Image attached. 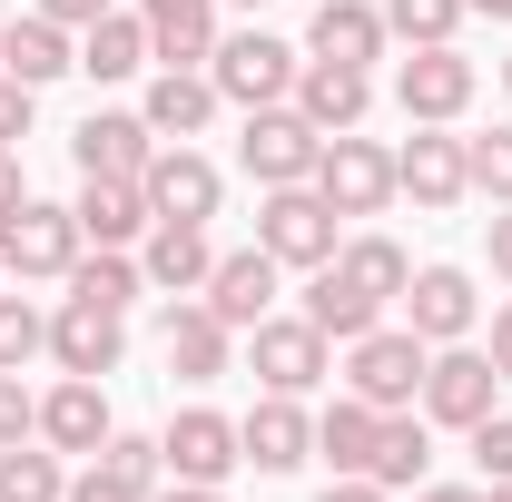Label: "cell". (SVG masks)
Wrapping results in <instances>:
<instances>
[{"label": "cell", "instance_id": "16", "mask_svg": "<svg viewBox=\"0 0 512 502\" xmlns=\"http://www.w3.org/2000/svg\"><path fill=\"white\" fill-rule=\"evenodd\" d=\"M404 325H414L424 345H473V325H483L473 276H463V266H414V286H404Z\"/></svg>", "mask_w": 512, "mask_h": 502}, {"label": "cell", "instance_id": "49", "mask_svg": "<svg viewBox=\"0 0 512 502\" xmlns=\"http://www.w3.org/2000/svg\"><path fill=\"white\" fill-rule=\"evenodd\" d=\"M463 10H483V20H503V30H512V0H463Z\"/></svg>", "mask_w": 512, "mask_h": 502}, {"label": "cell", "instance_id": "18", "mask_svg": "<svg viewBox=\"0 0 512 502\" xmlns=\"http://www.w3.org/2000/svg\"><path fill=\"white\" fill-rule=\"evenodd\" d=\"M394 50V30H384L375 0H316V20H306V60H335V69H375Z\"/></svg>", "mask_w": 512, "mask_h": 502}, {"label": "cell", "instance_id": "30", "mask_svg": "<svg viewBox=\"0 0 512 502\" xmlns=\"http://www.w3.org/2000/svg\"><path fill=\"white\" fill-rule=\"evenodd\" d=\"M296 315H306V325H325L335 345H355L365 325H384V306H375V296H355L335 266H316V276H306V306H296Z\"/></svg>", "mask_w": 512, "mask_h": 502}, {"label": "cell", "instance_id": "37", "mask_svg": "<svg viewBox=\"0 0 512 502\" xmlns=\"http://www.w3.org/2000/svg\"><path fill=\"white\" fill-rule=\"evenodd\" d=\"M148 493H158V483H138V473H119L109 453H89V473L69 483V502H148Z\"/></svg>", "mask_w": 512, "mask_h": 502}, {"label": "cell", "instance_id": "32", "mask_svg": "<svg viewBox=\"0 0 512 502\" xmlns=\"http://www.w3.org/2000/svg\"><path fill=\"white\" fill-rule=\"evenodd\" d=\"M69 453H50V443H0V502H69Z\"/></svg>", "mask_w": 512, "mask_h": 502}, {"label": "cell", "instance_id": "50", "mask_svg": "<svg viewBox=\"0 0 512 502\" xmlns=\"http://www.w3.org/2000/svg\"><path fill=\"white\" fill-rule=\"evenodd\" d=\"M483 502H512V483H483Z\"/></svg>", "mask_w": 512, "mask_h": 502}, {"label": "cell", "instance_id": "47", "mask_svg": "<svg viewBox=\"0 0 512 502\" xmlns=\"http://www.w3.org/2000/svg\"><path fill=\"white\" fill-rule=\"evenodd\" d=\"M148 502H227V483H158Z\"/></svg>", "mask_w": 512, "mask_h": 502}, {"label": "cell", "instance_id": "39", "mask_svg": "<svg viewBox=\"0 0 512 502\" xmlns=\"http://www.w3.org/2000/svg\"><path fill=\"white\" fill-rule=\"evenodd\" d=\"M30 434H40V394L20 375H0V443H30Z\"/></svg>", "mask_w": 512, "mask_h": 502}, {"label": "cell", "instance_id": "2", "mask_svg": "<svg viewBox=\"0 0 512 502\" xmlns=\"http://www.w3.org/2000/svg\"><path fill=\"white\" fill-rule=\"evenodd\" d=\"M296 69H306V50L276 40V30H227V40L207 50L217 99H237V109H276V99H296Z\"/></svg>", "mask_w": 512, "mask_h": 502}, {"label": "cell", "instance_id": "42", "mask_svg": "<svg viewBox=\"0 0 512 502\" xmlns=\"http://www.w3.org/2000/svg\"><path fill=\"white\" fill-rule=\"evenodd\" d=\"M40 20H60L69 40H79V30H89V20H109V0H40Z\"/></svg>", "mask_w": 512, "mask_h": 502}, {"label": "cell", "instance_id": "28", "mask_svg": "<svg viewBox=\"0 0 512 502\" xmlns=\"http://www.w3.org/2000/svg\"><path fill=\"white\" fill-rule=\"evenodd\" d=\"M148 60H158V50H148V20H138V10H109V20L79 30V69H89L99 89H109V79H138Z\"/></svg>", "mask_w": 512, "mask_h": 502}, {"label": "cell", "instance_id": "14", "mask_svg": "<svg viewBox=\"0 0 512 502\" xmlns=\"http://www.w3.org/2000/svg\"><path fill=\"white\" fill-rule=\"evenodd\" d=\"M158 453H168V483H227V473L247 463V453H237V414H217V404H188V414H168Z\"/></svg>", "mask_w": 512, "mask_h": 502}, {"label": "cell", "instance_id": "21", "mask_svg": "<svg viewBox=\"0 0 512 502\" xmlns=\"http://www.w3.org/2000/svg\"><path fill=\"white\" fill-rule=\"evenodd\" d=\"M276 276H286V266H276L266 247H227L217 266H207V306H217L237 335H247L256 315H276Z\"/></svg>", "mask_w": 512, "mask_h": 502}, {"label": "cell", "instance_id": "52", "mask_svg": "<svg viewBox=\"0 0 512 502\" xmlns=\"http://www.w3.org/2000/svg\"><path fill=\"white\" fill-rule=\"evenodd\" d=\"M503 89H512V60H503Z\"/></svg>", "mask_w": 512, "mask_h": 502}, {"label": "cell", "instance_id": "8", "mask_svg": "<svg viewBox=\"0 0 512 502\" xmlns=\"http://www.w3.org/2000/svg\"><path fill=\"white\" fill-rule=\"evenodd\" d=\"M493 394H503V375H493V355L483 345H434L424 355V424H444V434H473L483 414H493Z\"/></svg>", "mask_w": 512, "mask_h": 502}, {"label": "cell", "instance_id": "40", "mask_svg": "<svg viewBox=\"0 0 512 502\" xmlns=\"http://www.w3.org/2000/svg\"><path fill=\"white\" fill-rule=\"evenodd\" d=\"M30 119H40V89H20V79L0 69V148H20V138H30Z\"/></svg>", "mask_w": 512, "mask_h": 502}, {"label": "cell", "instance_id": "45", "mask_svg": "<svg viewBox=\"0 0 512 502\" xmlns=\"http://www.w3.org/2000/svg\"><path fill=\"white\" fill-rule=\"evenodd\" d=\"M483 355H493V375L512 384V306H493V345H483Z\"/></svg>", "mask_w": 512, "mask_h": 502}, {"label": "cell", "instance_id": "25", "mask_svg": "<svg viewBox=\"0 0 512 502\" xmlns=\"http://www.w3.org/2000/svg\"><path fill=\"white\" fill-rule=\"evenodd\" d=\"M0 69H10L20 89H50V79L79 69V40H69L60 20H40V10H30V20H0Z\"/></svg>", "mask_w": 512, "mask_h": 502}, {"label": "cell", "instance_id": "46", "mask_svg": "<svg viewBox=\"0 0 512 502\" xmlns=\"http://www.w3.org/2000/svg\"><path fill=\"white\" fill-rule=\"evenodd\" d=\"M20 197H30V178H20V148H0V217H10Z\"/></svg>", "mask_w": 512, "mask_h": 502}, {"label": "cell", "instance_id": "36", "mask_svg": "<svg viewBox=\"0 0 512 502\" xmlns=\"http://www.w3.org/2000/svg\"><path fill=\"white\" fill-rule=\"evenodd\" d=\"M463 158H473V197L512 207V128H483V138H463Z\"/></svg>", "mask_w": 512, "mask_h": 502}, {"label": "cell", "instance_id": "10", "mask_svg": "<svg viewBox=\"0 0 512 502\" xmlns=\"http://www.w3.org/2000/svg\"><path fill=\"white\" fill-rule=\"evenodd\" d=\"M138 188H148V217H178V227H207V217L227 207L217 158H197L188 138H158V158L138 168Z\"/></svg>", "mask_w": 512, "mask_h": 502}, {"label": "cell", "instance_id": "43", "mask_svg": "<svg viewBox=\"0 0 512 502\" xmlns=\"http://www.w3.org/2000/svg\"><path fill=\"white\" fill-rule=\"evenodd\" d=\"M483 237H493V276L512 286V207H493V217H483Z\"/></svg>", "mask_w": 512, "mask_h": 502}, {"label": "cell", "instance_id": "44", "mask_svg": "<svg viewBox=\"0 0 512 502\" xmlns=\"http://www.w3.org/2000/svg\"><path fill=\"white\" fill-rule=\"evenodd\" d=\"M316 502H394V493H384V483H365V473H335Z\"/></svg>", "mask_w": 512, "mask_h": 502}, {"label": "cell", "instance_id": "24", "mask_svg": "<svg viewBox=\"0 0 512 502\" xmlns=\"http://www.w3.org/2000/svg\"><path fill=\"white\" fill-rule=\"evenodd\" d=\"M138 20H148L158 69H207V50H217V0H138Z\"/></svg>", "mask_w": 512, "mask_h": 502}, {"label": "cell", "instance_id": "11", "mask_svg": "<svg viewBox=\"0 0 512 502\" xmlns=\"http://www.w3.org/2000/svg\"><path fill=\"white\" fill-rule=\"evenodd\" d=\"M158 355L178 384H217L237 365V325L207 306V296H168V325H158Z\"/></svg>", "mask_w": 512, "mask_h": 502}, {"label": "cell", "instance_id": "15", "mask_svg": "<svg viewBox=\"0 0 512 502\" xmlns=\"http://www.w3.org/2000/svg\"><path fill=\"white\" fill-rule=\"evenodd\" d=\"M237 453H247L256 473H296V463L316 453V414H306V394H256L247 414H237Z\"/></svg>", "mask_w": 512, "mask_h": 502}, {"label": "cell", "instance_id": "29", "mask_svg": "<svg viewBox=\"0 0 512 502\" xmlns=\"http://www.w3.org/2000/svg\"><path fill=\"white\" fill-rule=\"evenodd\" d=\"M335 276L394 315V306H404V286H414V256L394 247V237H345V247H335Z\"/></svg>", "mask_w": 512, "mask_h": 502}, {"label": "cell", "instance_id": "12", "mask_svg": "<svg viewBox=\"0 0 512 502\" xmlns=\"http://www.w3.org/2000/svg\"><path fill=\"white\" fill-rule=\"evenodd\" d=\"M119 355H128V315L119 306H89V296H60V315H50V365L109 384V375H119Z\"/></svg>", "mask_w": 512, "mask_h": 502}, {"label": "cell", "instance_id": "4", "mask_svg": "<svg viewBox=\"0 0 512 502\" xmlns=\"http://www.w3.org/2000/svg\"><path fill=\"white\" fill-rule=\"evenodd\" d=\"M256 247L276 256V266H296V276H316V266H335V207L316 197V178L306 188H266L256 197Z\"/></svg>", "mask_w": 512, "mask_h": 502}, {"label": "cell", "instance_id": "41", "mask_svg": "<svg viewBox=\"0 0 512 502\" xmlns=\"http://www.w3.org/2000/svg\"><path fill=\"white\" fill-rule=\"evenodd\" d=\"M99 453H109L119 473H138V483H158V473H168V453H158V443H148V434H109V443H99Z\"/></svg>", "mask_w": 512, "mask_h": 502}, {"label": "cell", "instance_id": "19", "mask_svg": "<svg viewBox=\"0 0 512 502\" xmlns=\"http://www.w3.org/2000/svg\"><path fill=\"white\" fill-rule=\"evenodd\" d=\"M69 217H79V237H89V247H138V237L158 227V217H148V188H138V178H79Z\"/></svg>", "mask_w": 512, "mask_h": 502}, {"label": "cell", "instance_id": "26", "mask_svg": "<svg viewBox=\"0 0 512 502\" xmlns=\"http://www.w3.org/2000/svg\"><path fill=\"white\" fill-rule=\"evenodd\" d=\"M424 463H434V424H424V404L384 414V424H375V453H365V483H384V493H414V483H424Z\"/></svg>", "mask_w": 512, "mask_h": 502}, {"label": "cell", "instance_id": "38", "mask_svg": "<svg viewBox=\"0 0 512 502\" xmlns=\"http://www.w3.org/2000/svg\"><path fill=\"white\" fill-rule=\"evenodd\" d=\"M473 463H483V483H512V414H483V424H473Z\"/></svg>", "mask_w": 512, "mask_h": 502}, {"label": "cell", "instance_id": "13", "mask_svg": "<svg viewBox=\"0 0 512 502\" xmlns=\"http://www.w3.org/2000/svg\"><path fill=\"white\" fill-rule=\"evenodd\" d=\"M394 188L414 197V207H434V217L463 207V197H473V158H463V138H453V128H414V138L394 148Z\"/></svg>", "mask_w": 512, "mask_h": 502}, {"label": "cell", "instance_id": "7", "mask_svg": "<svg viewBox=\"0 0 512 502\" xmlns=\"http://www.w3.org/2000/svg\"><path fill=\"white\" fill-rule=\"evenodd\" d=\"M473 89H483V69L463 60L453 40H434V50H404L394 60V109L414 128H453L463 109H473Z\"/></svg>", "mask_w": 512, "mask_h": 502}, {"label": "cell", "instance_id": "9", "mask_svg": "<svg viewBox=\"0 0 512 502\" xmlns=\"http://www.w3.org/2000/svg\"><path fill=\"white\" fill-rule=\"evenodd\" d=\"M316 197L335 207V217H384V207L404 197V188H394V148H384V138H355V128H345V138H325Z\"/></svg>", "mask_w": 512, "mask_h": 502}, {"label": "cell", "instance_id": "22", "mask_svg": "<svg viewBox=\"0 0 512 502\" xmlns=\"http://www.w3.org/2000/svg\"><path fill=\"white\" fill-rule=\"evenodd\" d=\"M109 434H119V424H109V394L89 375H60L40 394V443H50V453H99Z\"/></svg>", "mask_w": 512, "mask_h": 502}, {"label": "cell", "instance_id": "51", "mask_svg": "<svg viewBox=\"0 0 512 502\" xmlns=\"http://www.w3.org/2000/svg\"><path fill=\"white\" fill-rule=\"evenodd\" d=\"M237 10H266V0H237Z\"/></svg>", "mask_w": 512, "mask_h": 502}, {"label": "cell", "instance_id": "48", "mask_svg": "<svg viewBox=\"0 0 512 502\" xmlns=\"http://www.w3.org/2000/svg\"><path fill=\"white\" fill-rule=\"evenodd\" d=\"M414 502H483V483H414Z\"/></svg>", "mask_w": 512, "mask_h": 502}, {"label": "cell", "instance_id": "6", "mask_svg": "<svg viewBox=\"0 0 512 502\" xmlns=\"http://www.w3.org/2000/svg\"><path fill=\"white\" fill-rule=\"evenodd\" d=\"M247 365H256L266 394H316V384L335 375V335L306 325V315H256L247 325Z\"/></svg>", "mask_w": 512, "mask_h": 502}, {"label": "cell", "instance_id": "35", "mask_svg": "<svg viewBox=\"0 0 512 502\" xmlns=\"http://www.w3.org/2000/svg\"><path fill=\"white\" fill-rule=\"evenodd\" d=\"M30 355H50V315L30 296H0V375H20Z\"/></svg>", "mask_w": 512, "mask_h": 502}, {"label": "cell", "instance_id": "5", "mask_svg": "<svg viewBox=\"0 0 512 502\" xmlns=\"http://www.w3.org/2000/svg\"><path fill=\"white\" fill-rule=\"evenodd\" d=\"M237 158H247L256 188H306L325 158V128L296 109V99H276V109H247V138H237Z\"/></svg>", "mask_w": 512, "mask_h": 502}, {"label": "cell", "instance_id": "1", "mask_svg": "<svg viewBox=\"0 0 512 502\" xmlns=\"http://www.w3.org/2000/svg\"><path fill=\"white\" fill-rule=\"evenodd\" d=\"M79 256H89V237H79V217L50 207V197H20L0 217V276H20V286H69Z\"/></svg>", "mask_w": 512, "mask_h": 502}, {"label": "cell", "instance_id": "33", "mask_svg": "<svg viewBox=\"0 0 512 502\" xmlns=\"http://www.w3.org/2000/svg\"><path fill=\"white\" fill-rule=\"evenodd\" d=\"M69 296H89V306H138V296H148V276H138V256L128 247H89L79 256V266H69Z\"/></svg>", "mask_w": 512, "mask_h": 502}, {"label": "cell", "instance_id": "27", "mask_svg": "<svg viewBox=\"0 0 512 502\" xmlns=\"http://www.w3.org/2000/svg\"><path fill=\"white\" fill-rule=\"evenodd\" d=\"M217 109H227V99H217V79H207V69H158V79H148V99H138V119L158 128V138H197Z\"/></svg>", "mask_w": 512, "mask_h": 502}, {"label": "cell", "instance_id": "23", "mask_svg": "<svg viewBox=\"0 0 512 502\" xmlns=\"http://www.w3.org/2000/svg\"><path fill=\"white\" fill-rule=\"evenodd\" d=\"M296 109L325 128V138H345V128H365L375 109V69H335V60H306L296 69Z\"/></svg>", "mask_w": 512, "mask_h": 502}, {"label": "cell", "instance_id": "17", "mask_svg": "<svg viewBox=\"0 0 512 502\" xmlns=\"http://www.w3.org/2000/svg\"><path fill=\"white\" fill-rule=\"evenodd\" d=\"M69 158H79V178H138L158 158V128L138 119V109H89L79 138H69Z\"/></svg>", "mask_w": 512, "mask_h": 502}, {"label": "cell", "instance_id": "20", "mask_svg": "<svg viewBox=\"0 0 512 502\" xmlns=\"http://www.w3.org/2000/svg\"><path fill=\"white\" fill-rule=\"evenodd\" d=\"M207 266H217L207 227H178V217H158V227L138 237V276H148L158 296H207Z\"/></svg>", "mask_w": 512, "mask_h": 502}, {"label": "cell", "instance_id": "31", "mask_svg": "<svg viewBox=\"0 0 512 502\" xmlns=\"http://www.w3.org/2000/svg\"><path fill=\"white\" fill-rule=\"evenodd\" d=\"M375 404H365V394H335V404H325L316 414V453L325 463H335V473H365V453H375Z\"/></svg>", "mask_w": 512, "mask_h": 502}, {"label": "cell", "instance_id": "3", "mask_svg": "<svg viewBox=\"0 0 512 502\" xmlns=\"http://www.w3.org/2000/svg\"><path fill=\"white\" fill-rule=\"evenodd\" d=\"M424 335L414 325H365L355 345H345V394H365L375 414H404L414 394H424Z\"/></svg>", "mask_w": 512, "mask_h": 502}, {"label": "cell", "instance_id": "34", "mask_svg": "<svg viewBox=\"0 0 512 502\" xmlns=\"http://www.w3.org/2000/svg\"><path fill=\"white\" fill-rule=\"evenodd\" d=\"M375 10H384V30H394L404 50H434V40H453V30L473 20L463 0H375Z\"/></svg>", "mask_w": 512, "mask_h": 502}]
</instances>
